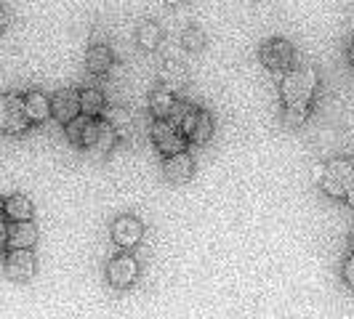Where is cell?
Listing matches in <instances>:
<instances>
[{
    "mask_svg": "<svg viewBox=\"0 0 354 319\" xmlns=\"http://www.w3.org/2000/svg\"><path fill=\"white\" fill-rule=\"evenodd\" d=\"M160 80H162V86L168 90H174V93H178V90L187 88V83H189V75H187V70H184V64L181 61H165L162 64V70H160Z\"/></svg>",
    "mask_w": 354,
    "mask_h": 319,
    "instance_id": "4fadbf2b",
    "label": "cell"
},
{
    "mask_svg": "<svg viewBox=\"0 0 354 319\" xmlns=\"http://www.w3.org/2000/svg\"><path fill=\"white\" fill-rule=\"evenodd\" d=\"M211 136H213V117L205 112V109H200L195 117V125H192V130L187 133V139L195 144H205Z\"/></svg>",
    "mask_w": 354,
    "mask_h": 319,
    "instance_id": "d6986e66",
    "label": "cell"
},
{
    "mask_svg": "<svg viewBox=\"0 0 354 319\" xmlns=\"http://www.w3.org/2000/svg\"><path fill=\"white\" fill-rule=\"evenodd\" d=\"M102 109H104V96H102V90L88 88L80 93V112H83V115L96 117V115H102Z\"/></svg>",
    "mask_w": 354,
    "mask_h": 319,
    "instance_id": "44dd1931",
    "label": "cell"
},
{
    "mask_svg": "<svg viewBox=\"0 0 354 319\" xmlns=\"http://www.w3.org/2000/svg\"><path fill=\"white\" fill-rule=\"evenodd\" d=\"M144 237V224L133 215H118L112 221V242L118 248H136Z\"/></svg>",
    "mask_w": 354,
    "mask_h": 319,
    "instance_id": "ba28073f",
    "label": "cell"
},
{
    "mask_svg": "<svg viewBox=\"0 0 354 319\" xmlns=\"http://www.w3.org/2000/svg\"><path fill=\"white\" fill-rule=\"evenodd\" d=\"M24 112H27V117L32 120V123H43V120H48L51 117V102H48V96H43V93H27L24 96Z\"/></svg>",
    "mask_w": 354,
    "mask_h": 319,
    "instance_id": "9a60e30c",
    "label": "cell"
},
{
    "mask_svg": "<svg viewBox=\"0 0 354 319\" xmlns=\"http://www.w3.org/2000/svg\"><path fill=\"white\" fill-rule=\"evenodd\" d=\"M344 200H346V205L354 208V176L349 178V184H346V192H344Z\"/></svg>",
    "mask_w": 354,
    "mask_h": 319,
    "instance_id": "484cf974",
    "label": "cell"
},
{
    "mask_svg": "<svg viewBox=\"0 0 354 319\" xmlns=\"http://www.w3.org/2000/svg\"><path fill=\"white\" fill-rule=\"evenodd\" d=\"M349 61H352V64H354V43H352V46H349Z\"/></svg>",
    "mask_w": 354,
    "mask_h": 319,
    "instance_id": "4dcf8cb0",
    "label": "cell"
},
{
    "mask_svg": "<svg viewBox=\"0 0 354 319\" xmlns=\"http://www.w3.org/2000/svg\"><path fill=\"white\" fill-rule=\"evenodd\" d=\"M51 115L59 123H70L75 115H80V93L72 88L59 90L51 99Z\"/></svg>",
    "mask_w": 354,
    "mask_h": 319,
    "instance_id": "8fae6325",
    "label": "cell"
},
{
    "mask_svg": "<svg viewBox=\"0 0 354 319\" xmlns=\"http://www.w3.org/2000/svg\"><path fill=\"white\" fill-rule=\"evenodd\" d=\"M86 70L91 75H106V72L112 70V51H109V46L104 43H93L86 53Z\"/></svg>",
    "mask_w": 354,
    "mask_h": 319,
    "instance_id": "5bb4252c",
    "label": "cell"
},
{
    "mask_svg": "<svg viewBox=\"0 0 354 319\" xmlns=\"http://www.w3.org/2000/svg\"><path fill=\"white\" fill-rule=\"evenodd\" d=\"M283 117H285L283 123L288 125V128H301V125H306V120H309V106H306V104L285 106Z\"/></svg>",
    "mask_w": 354,
    "mask_h": 319,
    "instance_id": "603a6c76",
    "label": "cell"
},
{
    "mask_svg": "<svg viewBox=\"0 0 354 319\" xmlns=\"http://www.w3.org/2000/svg\"><path fill=\"white\" fill-rule=\"evenodd\" d=\"M160 37H162V30H160L155 21H142L139 30H136V40L144 51H155L160 46Z\"/></svg>",
    "mask_w": 354,
    "mask_h": 319,
    "instance_id": "ffe728a7",
    "label": "cell"
},
{
    "mask_svg": "<svg viewBox=\"0 0 354 319\" xmlns=\"http://www.w3.org/2000/svg\"><path fill=\"white\" fill-rule=\"evenodd\" d=\"M354 176V162L352 160H330L328 165H325V176L319 181V186H322V192L330 197H338V200H344V192H346V184H349V178Z\"/></svg>",
    "mask_w": 354,
    "mask_h": 319,
    "instance_id": "3957f363",
    "label": "cell"
},
{
    "mask_svg": "<svg viewBox=\"0 0 354 319\" xmlns=\"http://www.w3.org/2000/svg\"><path fill=\"white\" fill-rule=\"evenodd\" d=\"M352 253H354V237H352Z\"/></svg>",
    "mask_w": 354,
    "mask_h": 319,
    "instance_id": "d6a6232c",
    "label": "cell"
},
{
    "mask_svg": "<svg viewBox=\"0 0 354 319\" xmlns=\"http://www.w3.org/2000/svg\"><path fill=\"white\" fill-rule=\"evenodd\" d=\"M32 125V120L24 112V99L14 93H3L0 96V133L19 136Z\"/></svg>",
    "mask_w": 354,
    "mask_h": 319,
    "instance_id": "7a4b0ae2",
    "label": "cell"
},
{
    "mask_svg": "<svg viewBox=\"0 0 354 319\" xmlns=\"http://www.w3.org/2000/svg\"><path fill=\"white\" fill-rule=\"evenodd\" d=\"M115 144H118V130L106 123V120H93L91 117L88 125H86V133H83L80 146H86L91 152H99V155H106Z\"/></svg>",
    "mask_w": 354,
    "mask_h": 319,
    "instance_id": "8992f818",
    "label": "cell"
},
{
    "mask_svg": "<svg viewBox=\"0 0 354 319\" xmlns=\"http://www.w3.org/2000/svg\"><path fill=\"white\" fill-rule=\"evenodd\" d=\"M6 24H8V19H6V11L0 8V37H3V32H6Z\"/></svg>",
    "mask_w": 354,
    "mask_h": 319,
    "instance_id": "f1b7e54d",
    "label": "cell"
},
{
    "mask_svg": "<svg viewBox=\"0 0 354 319\" xmlns=\"http://www.w3.org/2000/svg\"><path fill=\"white\" fill-rule=\"evenodd\" d=\"M106 280L112 287H128L139 280V261L133 255H115L106 264Z\"/></svg>",
    "mask_w": 354,
    "mask_h": 319,
    "instance_id": "9c48e42d",
    "label": "cell"
},
{
    "mask_svg": "<svg viewBox=\"0 0 354 319\" xmlns=\"http://www.w3.org/2000/svg\"><path fill=\"white\" fill-rule=\"evenodd\" d=\"M317 72L312 67H299V70H288V75L283 77V102L285 106L290 104H312L315 99V90H317Z\"/></svg>",
    "mask_w": 354,
    "mask_h": 319,
    "instance_id": "6da1fadb",
    "label": "cell"
},
{
    "mask_svg": "<svg viewBox=\"0 0 354 319\" xmlns=\"http://www.w3.org/2000/svg\"><path fill=\"white\" fill-rule=\"evenodd\" d=\"M181 43L189 53H200L205 48V32H200L197 27H187L184 35H181Z\"/></svg>",
    "mask_w": 354,
    "mask_h": 319,
    "instance_id": "cb8c5ba5",
    "label": "cell"
},
{
    "mask_svg": "<svg viewBox=\"0 0 354 319\" xmlns=\"http://www.w3.org/2000/svg\"><path fill=\"white\" fill-rule=\"evenodd\" d=\"M174 104H176V96H174V90H168L165 86L155 88L152 96H149V112H152L155 117H168Z\"/></svg>",
    "mask_w": 354,
    "mask_h": 319,
    "instance_id": "e0dca14e",
    "label": "cell"
},
{
    "mask_svg": "<svg viewBox=\"0 0 354 319\" xmlns=\"http://www.w3.org/2000/svg\"><path fill=\"white\" fill-rule=\"evenodd\" d=\"M88 115H75L70 123H64V133H67V139H70V144H75V146H80V142H83V133H86V125H88Z\"/></svg>",
    "mask_w": 354,
    "mask_h": 319,
    "instance_id": "7402d4cb",
    "label": "cell"
},
{
    "mask_svg": "<svg viewBox=\"0 0 354 319\" xmlns=\"http://www.w3.org/2000/svg\"><path fill=\"white\" fill-rule=\"evenodd\" d=\"M3 202H6V200H0V213H3Z\"/></svg>",
    "mask_w": 354,
    "mask_h": 319,
    "instance_id": "1f68e13d",
    "label": "cell"
},
{
    "mask_svg": "<svg viewBox=\"0 0 354 319\" xmlns=\"http://www.w3.org/2000/svg\"><path fill=\"white\" fill-rule=\"evenodd\" d=\"M8 248V224L0 221V253Z\"/></svg>",
    "mask_w": 354,
    "mask_h": 319,
    "instance_id": "4316f807",
    "label": "cell"
},
{
    "mask_svg": "<svg viewBox=\"0 0 354 319\" xmlns=\"http://www.w3.org/2000/svg\"><path fill=\"white\" fill-rule=\"evenodd\" d=\"M3 213L11 221H27V218H32V202L24 195H14L3 202Z\"/></svg>",
    "mask_w": 354,
    "mask_h": 319,
    "instance_id": "ac0fdd59",
    "label": "cell"
},
{
    "mask_svg": "<svg viewBox=\"0 0 354 319\" xmlns=\"http://www.w3.org/2000/svg\"><path fill=\"white\" fill-rule=\"evenodd\" d=\"M344 280H346L349 287H354V253L344 261Z\"/></svg>",
    "mask_w": 354,
    "mask_h": 319,
    "instance_id": "d4e9b609",
    "label": "cell"
},
{
    "mask_svg": "<svg viewBox=\"0 0 354 319\" xmlns=\"http://www.w3.org/2000/svg\"><path fill=\"white\" fill-rule=\"evenodd\" d=\"M322 176H325V165L319 162V165H315V168H312V181H315V184H319V181H322Z\"/></svg>",
    "mask_w": 354,
    "mask_h": 319,
    "instance_id": "83f0119b",
    "label": "cell"
},
{
    "mask_svg": "<svg viewBox=\"0 0 354 319\" xmlns=\"http://www.w3.org/2000/svg\"><path fill=\"white\" fill-rule=\"evenodd\" d=\"M37 242V226L32 218L8 224V248H32Z\"/></svg>",
    "mask_w": 354,
    "mask_h": 319,
    "instance_id": "7c38bea8",
    "label": "cell"
},
{
    "mask_svg": "<svg viewBox=\"0 0 354 319\" xmlns=\"http://www.w3.org/2000/svg\"><path fill=\"white\" fill-rule=\"evenodd\" d=\"M104 120L118 130V139H131V133H133V117H131V112L125 106H109L104 112Z\"/></svg>",
    "mask_w": 354,
    "mask_h": 319,
    "instance_id": "2e32d148",
    "label": "cell"
},
{
    "mask_svg": "<svg viewBox=\"0 0 354 319\" xmlns=\"http://www.w3.org/2000/svg\"><path fill=\"white\" fill-rule=\"evenodd\" d=\"M35 253L32 248H11L8 258H6V274L14 282H30L35 277Z\"/></svg>",
    "mask_w": 354,
    "mask_h": 319,
    "instance_id": "52a82bcc",
    "label": "cell"
},
{
    "mask_svg": "<svg viewBox=\"0 0 354 319\" xmlns=\"http://www.w3.org/2000/svg\"><path fill=\"white\" fill-rule=\"evenodd\" d=\"M168 6H181V3H187V0H165Z\"/></svg>",
    "mask_w": 354,
    "mask_h": 319,
    "instance_id": "f546056e",
    "label": "cell"
},
{
    "mask_svg": "<svg viewBox=\"0 0 354 319\" xmlns=\"http://www.w3.org/2000/svg\"><path fill=\"white\" fill-rule=\"evenodd\" d=\"M259 59H261V64H264L266 70L288 72L290 64H293V59H296V51H293V46L288 40L274 37V40H266L264 46L259 48Z\"/></svg>",
    "mask_w": 354,
    "mask_h": 319,
    "instance_id": "277c9868",
    "label": "cell"
},
{
    "mask_svg": "<svg viewBox=\"0 0 354 319\" xmlns=\"http://www.w3.org/2000/svg\"><path fill=\"white\" fill-rule=\"evenodd\" d=\"M152 142H155V146L168 157V155L184 152L189 139H187V136H184L168 117H158V120L152 123Z\"/></svg>",
    "mask_w": 354,
    "mask_h": 319,
    "instance_id": "5b68a950",
    "label": "cell"
},
{
    "mask_svg": "<svg viewBox=\"0 0 354 319\" xmlns=\"http://www.w3.org/2000/svg\"><path fill=\"white\" fill-rule=\"evenodd\" d=\"M195 173V162L192 157L184 152H176V155H168V160L162 162V176L168 178L171 184H187Z\"/></svg>",
    "mask_w": 354,
    "mask_h": 319,
    "instance_id": "30bf717a",
    "label": "cell"
}]
</instances>
